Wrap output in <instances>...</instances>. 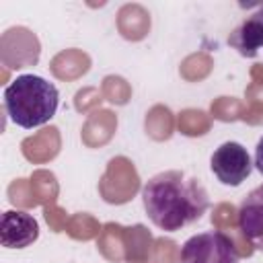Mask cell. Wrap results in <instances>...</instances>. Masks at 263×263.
<instances>
[{
    "label": "cell",
    "mask_w": 263,
    "mask_h": 263,
    "mask_svg": "<svg viewBox=\"0 0 263 263\" xmlns=\"http://www.w3.org/2000/svg\"><path fill=\"white\" fill-rule=\"evenodd\" d=\"M228 45L242 58H255L259 49H263V4L230 33Z\"/></svg>",
    "instance_id": "52a82bcc"
},
{
    "label": "cell",
    "mask_w": 263,
    "mask_h": 263,
    "mask_svg": "<svg viewBox=\"0 0 263 263\" xmlns=\"http://www.w3.org/2000/svg\"><path fill=\"white\" fill-rule=\"evenodd\" d=\"M179 263H240V257L228 234L208 230L193 234L183 242Z\"/></svg>",
    "instance_id": "3957f363"
},
{
    "label": "cell",
    "mask_w": 263,
    "mask_h": 263,
    "mask_svg": "<svg viewBox=\"0 0 263 263\" xmlns=\"http://www.w3.org/2000/svg\"><path fill=\"white\" fill-rule=\"evenodd\" d=\"M142 203L156 228L177 232L205 214L210 197L199 179L183 171H162L144 183Z\"/></svg>",
    "instance_id": "6da1fadb"
},
{
    "label": "cell",
    "mask_w": 263,
    "mask_h": 263,
    "mask_svg": "<svg viewBox=\"0 0 263 263\" xmlns=\"http://www.w3.org/2000/svg\"><path fill=\"white\" fill-rule=\"evenodd\" d=\"M255 168L263 175V136L259 138V142H257V148H255Z\"/></svg>",
    "instance_id": "ba28073f"
},
{
    "label": "cell",
    "mask_w": 263,
    "mask_h": 263,
    "mask_svg": "<svg viewBox=\"0 0 263 263\" xmlns=\"http://www.w3.org/2000/svg\"><path fill=\"white\" fill-rule=\"evenodd\" d=\"M210 168L222 185L238 187L249 179L253 171V160L242 144L224 142L214 150L210 158Z\"/></svg>",
    "instance_id": "277c9868"
},
{
    "label": "cell",
    "mask_w": 263,
    "mask_h": 263,
    "mask_svg": "<svg viewBox=\"0 0 263 263\" xmlns=\"http://www.w3.org/2000/svg\"><path fill=\"white\" fill-rule=\"evenodd\" d=\"M238 228L257 251H263V185L249 191L240 201Z\"/></svg>",
    "instance_id": "8992f818"
},
{
    "label": "cell",
    "mask_w": 263,
    "mask_h": 263,
    "mask_svg": "<svg viewBox=\"0 0 263 263\" xmlns=\"http://www.w3.org/2000/svg\"><path fill=\"white\" fill-rule=\"evenodd\" d=\"M4 111L12 123L23 129L45 125L53 119L60 92L53 82L37 74H21L4 88Z\"/></svg>",
    "instance_id": "7a4b0ae2"
},
{
    "label": "cell",
    "mask_w": 263,
    "mask_h": 263,
    "mask_svg": "<svg viewBox=\"0 0 263 263\" xmlns=\"http://www.w3.org/2000/svg\"><path fill=\"white\" fill-rule=\"evenodd\" d=\"M39 238L37 220L21 210H8L0 220V242L6 249H25Z\"/></svg>",
    "instance_id": "5b68a950"
}]
</instances>
